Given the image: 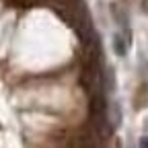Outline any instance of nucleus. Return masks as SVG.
Segmentation results:
<instances>
[{
	"label": "nucleus",
	"instance_id": "obj_1",
	"mask_svg": "<svg viewBox=\"0 0 148 148\" xmlns=\"http://www.w3.org/2000/svg\"><path fill=\"white\" fill-rule=\"evenodd\" d=\"M127 45H130V39H123L121 33L113 35V51L119 56V58H123V56L127 53Z\"/></svg>",
	"mask_w": 148,
	"mask_h": 148
},
{
	"label": "nucleus",
	"instance_id": "obj_2",
	"mask_svg": "<svg viewBox=\"0 0 148 148\" xmlns=\"http://www.w3.org/2000/svg\"><path fill=\"white\" fill-rule=\"evenodd\" d=\"M107 115H109L111 125L119 127V123H121V107H119V103H111L109 109H107Z\"/></svg>",
	"mask_w": 148,
	"mask_h": 148
},
{
	"label": "nucleus",
	"instance_id": "obj_3",
	"mask_svg": "<svg viewBox=\"0 0 148 148\" xmlns=\"http://www.w3.org/2000/svg\"><path fill=\"white\" fill-rule=\"evenodd\" d=\"M101 80H103L105 90H109V92L115 90V74H113V68H105V72L101 74Z\"/></svg>",
	"mask_w": 148,
	"mask_h": 148
},
{
	"label": "nucleus",
	"instance_id": "obj_4",
	"mask_svg": "<svg viewBox=\"0 0 148 148\" xmlns=\"http://www.w3.org/2000/svg\"><path fill=\"white\" fill-rule=\"evenodd\" d=\"M138 148H148V136H142V138H140Z\"/></svg>",
	"mask_w": 148,
	"mask_h": 148
}]
</instances>
